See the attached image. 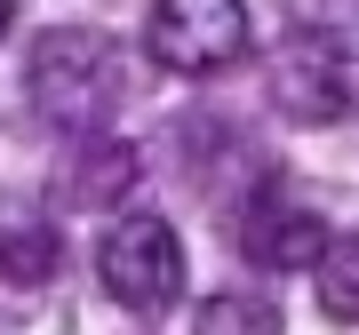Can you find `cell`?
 I'll return each instance as SVG.
<instances>
[{"mask_svg": "<svg viewBox=\"0 0 359 335\" xmlns=\"http://www.w3.org/2000/svg\"><path fill=\"white\" fill-rule=\"evenodd\" d=\"M25 96L40 104V120H56L65 136H96L120 104V48L96 25H56L32 40L25 56Z\"/></svg>", "mask_w": 359, "mask_h": 335, "instance_id": "cell-1", "label": "cell"}, {"mask_svg": "<svg viewBox=\"0 0 359 335\" xmlns=\"http://www.w3.org/2000/svg\"><path fill=\"white\" fill-rule=\"evenodd\" d=\"M96 280H104V296L128 303V311H168L184 296V240L168 232V216L128 207L96 240Z\"/></svg>", "mask_w": 359, "mask_h": 335, "instance_id": "cell-2", "label": "cell"}, {"mask_svg": "<svg viewBox=\"0 0 359 335\" xmlns=\"http://www.w3.org/2000/svg\"><path fill=\"white\" fill-rule=\"evenodd\" d=\"M152 64L200 80L248 56V8L240 0H152V25H144Z\"/></svg>", "mask_w": 359, "mask_h": 335, "instance_id": "cell-3", "label": "cell"}, {"mask_svg": "<svg viewBox=\"0 0 359 335\" xmlns=\"http://www.w3.org/2000/svg\"><path fill=\"white\" fill-rule=\"evenodd\" d=\"M271 96H280V112H287V120H304V128H327V120H344V112H351V96H359L351 48H344L335 32L304 25V32L287 40L280 72H271Z\"/></svg>", "mask_w": 359, "mask_h": 335, "instance_id": "cell-4", "label": "cell"}, {"mask_svg": "<svg viewBox=\"0 0 359 335\" xmlns=\"http://www.w3.org/2000/svg\"><path fill=\"white\" fill-rule=\"evenodd\" d=\"M240 247H248L256 271H320L335 240H327L320 207H304L287 192H264L256 207H248V224H240Z\"/></svg>", "mask_w": 359, "mask_h": 335, "instance_id": "cell-5", "label": "cell"}, {"mask_svg": "<svg viewBox=\"0 0 359 335\" xmlns=\"http://www.w3.org/2000/svg\"><path fill=\"white\" fill-rule=\"evenodd\" d=\"M48 271H56V232H48V224H0V280H8V287H40V280H48Z\"/></svg>", "mask_w": 359, "mask_h": 335, "instance_id": "cell-6", "label": "cell"}, {"mask_svg": "<svg viewBox=\"0 0 359 335\" xmlns=\"http://www.w3.org/2000/svg\"><path fill=\"white\" fill-rule=\"evenodd\" d=\"M192 335H280V311H271L264 296H248V287H224V296L200 303Z\"/></svg>", "mask_w": 359, "mask_h": 335, "instance_id": "cell-7", "label": "cell"}, {"mask_svg": "<svg viewBox=\"0 0 359 335\" xmlns=\"http://www.w3.org/2000/svg\"><path fill=\"white\" fill-rule=\"evenodd\" d=\"M311 287H320V311H327V320L359 327V240H335L327 264L311 271Z\"/></svg>", "mask_w": 359, "mask_h": 335, "instance_id": "cell-8", "label": "cell"}, {"mask_svg": "<svg viewBox=\"0 0 359 335\" xmlns=\"http://www.w3.org/2000/svg\"><path fill=\"white\" fill-rule=\"evenodd\" d=\"M8 8H16V0H0V32H8Z\"/></svg>", "mask_w": 359, "mask_h": 335, "instance_id": "cell-9", "label": "cell"}]
</instances>
